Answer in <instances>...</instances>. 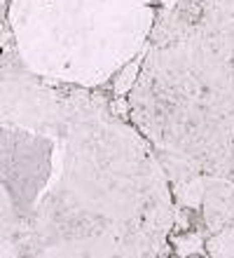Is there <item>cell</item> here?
<instances>
[{
	"instance_id": "cell-1",
	"label": "cell",
	"mask_w": 234,
	"mask_h": 258,
	"mask_svg": "<svg viewBox=\"0 0 234 258\" xmlns=\"http://www.w3.org/2000/svg\"><path fill=\"white\" fill-rule=\"evenodd\" d=\"M129 108L160 155L234 178V0H187L154 28Z\"/></svg>"
},
{
	"instance_id": "cell-2",
	"label": "cell",
	"mask_w": 234,
	"mask_h": 258,
	"mask_svg": "<svg viewBox=\"0 0 234 258\" xmlns=\"http://www.w3.org/2000/svg\"><path fill=\"white\" fill-rule=\"evenodd\" d=\"M7 21L31 75L96 87L145 47L154 10L150 0H10Z\"/></svg>"
},
{
	"instance_id": "cell-3",
	"label": "cell",
	"mask_w": 234,
	"mask_h": 258,
	"mask_svg": "<svg viewBox=\"0 0 234 258\" xmlns=\"http://www.w3.org/2000/svg\"><path fill=\"white\" fill-rule=\"evenodd\" d=\"M204 218L208 230H222L229 221H234V181L220 176H204Z\"/></svg>"
},
{
	"instance_id": "cell-4",
	"label": "cell",
	"mask_w": 234,
	"mask_h": 258,
	"mask_svg": "<svg viewBox=\"0 0 234 258\" xmlns=\"http://www.w3.org/2000/svg\"><path fill=\"white\" fill-rule=\"evenodd\" d=\"M204 190H206V183H204V176H199V174L174 183L176 197H178V202L185 204V207H201Z\"/></svg>"
},
{
	"instance_id": "cell-5",
	"label": "cell",
	"mask_w": 234,
	"mask_h": 258,
	"mask_svg": "<svg viewBox=\"0 0 234 258\" xmlns=\"http://www.w3.org/2000/svg\"><path fill=\"white\" fill-rule=\"evenodd\" d=\"M206 249L211 253V258H234V230L232 228L218 230V235L211 237Z\"/></svg>"
},
{
	"instance_id": "cell-6",
	"label": "cell",
	"mask_w": 234,
	"mask_h": 258,
	"mask_svg": "<svg viewBox=\"0 0 234 258\" xmlns=\"http://www.w3.org/2000/svg\"><path fill=\"white\" fill-rule=\"evenodd\" d=\"M204 249V242L197 232H190V235H183V237L176 239V253L181 258H187L192 253H199Z\"/></svg>"
},
{
	"instance_id": "cell-7",
	"label": "cell",
	"mask_w": 234,
	"mask_h": 258,
	"mask_svg": "<svg viewBox=\"0 0 234 258\" xmlns=\"http://www.w3.org/2000/svg\"><path fill=\"white\" fill-rule=\"evenodd\" d=\"M138 68H140V63L136 61V59L122 68V75L117 78V82H115V92H117V94H127L129 89L134 87L136 78H138Z\"/></svg>"
},
{
	"instance_id": "cell-8",
	"label": "cell",
	"mask_w": 234,
	"mask_h": 258,
	"mask_svg": "<svg viewBox=\"0 0 234 258\" xmlns=\"http://www.w3.org/2000/svg\"><path fill=\"white\" fill-rule=\"evenodd\" d=\"M5 3H7V0H0V7H3V5H5Z\"/></svg>"
}]
</instances>
